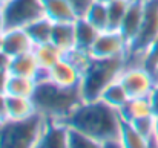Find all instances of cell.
<instances>
[{
    "label": "cell",
    "instance_id": "cell-7",
    "mask_svg": "<svg viewBox=\"0 0 158 148\" xmlns=\"http://www.w3.org/2000/svg\"><path fill=\"white\" fill-rule=\"evenodd\" d=\"M131 45L117 29L102 31L91 48V55L94 58L110 60V58H124L129 55Z\"/></svg>",
    "mask_w": 158,
    "mask_h": 148
},
{
    "label": "cell",
    "instance_id": "cell-31",
    "mask_svg": "<svg viewBox=\"0 0 158 148\" xmlns=\"http://www.w3.org/2000/svg\"><path fill=\"white\" fill-rule=\"evenodd\" d=\"M151 102H152V107H154V111H155V116H158V83L155 86V89L152 90L151 93Z\"/></svg>",
    "mask_w": 158,
    "mask_h": 148
},
{
    "label": "cell",
    "instance_id": "cell-36",
    "mask_svg": "<svg viewBox=\"0 0 158 148\" xmlns=\"http://www.w3.org/2000/svg\"><path fill=\"white\" fill-rule=\"evenodd\" d=\"M100 2H105V3H109V2H112V0H100Z\"/></svg>",
    "mask_w": 158,
    "mask_h": 148
},
{
    "label": "cell",
    "instance_id": "cell-27",
    "mask_svg": "<svg viewBox=\"0 0 158 148\" xmlns=\"http://www.w3.org/2000/svg\"><path fill=\"white\" fill-rule=\"evenodd\" d=\"M69 2H71L72 8L75 9L77 15H78V17H85L86 12H88V9L92 6V3H94L95 0H69Z\"/></svg>",
    "mask_w": 158,
    "mask_h": 148
},
{
    "label": "cell",
    "instance_id": "cell-14",
    "mask_svg": "<svg viewBox=\"0 0 158 148\" xmlns=\"http://www.w3.org/2000/svg\"><path fill=\"white\" fill-rule=\"evenodd\" d=\"M35 115L39 113L32 98L8 95V121H26Z\"/></svg>",
    "mask_w": 158,
    "mask_h": 148
},
{
    "label": "cell",
    "instance_id": "cell-5",
    "mask_svg": "<svg viewBox=\"0 0 158 148\" xmlns=\"http://www.w3.org/2000/svg\"><path fill=\"white\" fill-rule=\"evenodd\" d=\"M118 81L129 98H148L158 83V76L141 63H126Z\"/></svg>",
    "mask_w": 158,
    "mask_h": 148
},
{
    "label": "cell",
    "instance_id": "cell-32",
    "mask_svg": "<svg viewBox=\"0 0 158 148\" xmlns=\"http://www.w3.org/2000/svg\"><path fill=\"white\" fill-rule=\"evenodd\" d=\"M103 148H124V147L120 142V139L117 138V139H112V141H106L103 144Z\"/></svg>",
    "mask_w": 158,
    "mask_h": 148
},
{
    "label": "cell",
    "instance_id": "cell-15",
    "mask_svg": "<svg viewBox=\"0 0 158 148\" xmlns=\"http://www.w3.org/2000/svg\"><path fill=\"white\" fill-rule=\"evenodd\" d=\"M51 41L64 52V55L77 48L75 38V21H64V23H54Z\"/></svg>",
    "mask_w": 158,
    "mask_h": 148
},
{
    "label": "cell",
    "instance_id": "cell-6",
    "mask_svg": "<svg viewBox=\"0 0 158 148\" xmlns=\"http://www.w3.org/2000/svg\"><path fill=\"white\" fill-rule=\"evenodd\" d=\"M0 9L6 28H26L34 20L43 17L42 0H6Z\"/></svg>",
    "mask_w": 158,
    "mask_h": 148
},
{
    "label": "cell",
    "instance_id": "cell-22",
    "mask_svg": "<svg viewBox=\"0 0 158 148\" xmlns=\"http://www.w3.org/2000/svg\"><path fill=\"white\" fill-rule=\"evenodd\" d=\"M52 28L54 23L48 17H40L37 20H34L32 23H29L25 29L28 31L29 37L32 38L34 45H40V43H46L51 41V35H52Z\"/></svg>",
    "mask_w": 158,
    "mask_h": 148
},
{
    "label": "cell",
    "instance_id": "cell-2",
    "mask_svg": "<svg viewBox=\"0 0 158 148\" xmlns=\"http://www.w3.org/2000/svg\"><path fill=\"white\" fill-rule=\"evenodd\" d=\"M37 113L45 119L66 121L69 115L83 102L78 89H63L40 76L34 93Z\"/></svg>",
    "mask_w": 158,
    "mask_h": 148
},
{
    "label": "cell",
    "instance_id": "cell-12",
    "mask_svg": "<svg viewBox=\"0 0 158 148\" xmlns=\"http://www.w3.org/2000/svg\"><path fill=\"white\" fill-rule=\"evenodd\" d=\"M42 6L43 15L48 17L52 23L75 21L78 18L69 0H42Z\"/></svg>",
    "mask_w": 158,
    "mask_h": 148
},
{
    "label": "cell",
    "instance_id": "cell-13",
    "mask_svg": "<svg viewBox=\"0 0 158 148\" xmlns=\"http://www.w3.org/2000/svg\"><path fill=\"white\" fill-rule=\"evenodd\" d=\"M9 72L11 75L28 76V78H35V80H40V76L43 75V70L40 69L34 52H26V53L11 58Z\"/></svg>",
    "mask_w": 158,
    "mask_h": 148
},
{
    "label": "cell",
    "instance_id": "cell-3",
    "mask_svg": "<svg viewBox=\"0 0 158 148\" xmlns=\"http://www.w3.org/2000/svg\"><path fill=\"white\" fill-rule=\"evenodd\" d=\"M126 66L124 58H110L102 60L94 58L86 67L80 83V95L83 101H97L100 99L103 90L109 84L118 80L121 70Z\"/></svg>",
    "mask_w": 158,
    "mask_h": 148
},
{
    "label": "cell",
    "instance_id": "cell-30",
    "mask_svg": "<svg viewBox=\"0 0 158 148\" xmlns=\"http://www.w3.org/2000/svg\"><path fill=\"white\" fill-rule=\"evenodd\" d=\"M9 64H11V56L0 50V70H9Z\"/></svg>",
    "mask_w": 158,
    "mask_h": 148
},
{
    "label": "cell",
    "instance_id": "cell-23",
    "mask_svg": "<svg viewBox=\"0 0 158 148\" xmlns=\"http://www.w3.org/2000/svg\"><path fill=\"white\" fill-rule=\"evenodd\" d=\"M85 18H88L98 31L109 29V14H107V3L95 0L92 6L88 9Z\"/></svg>",
    "mask_w": 158,
    "mask_h": 148
},
{
    "label": "cell",
    "instance_id": "cell-10",
    "mask_svg": "<svg viewBox=\"0 0 158 148\" xmlns=\"http://www.w3.org/2000/svg\"><path fill=\"white\" fill-rule=\"evenodd\" d=\"M146 5H148V0H131V3H129L126 15L118 29L123 34V37L129 41V45H132V41L137 38V35L141 29L144 14H146Z\"/></svg>",
    "mask_w": 158,
    "mask_h": 148
},
{
    "label": "cell",
    "instance_id": "cell-18",
    "mask_svg": "<svg viewBox=\"0 0 158 148\" xmlns=\"http://www.w3.org/2000/svg\"><path fill=\"white\" fill-rule=\"evenodd\" d=\"M102 31H98L88 18L85 17H78L75 20V38H77V48L78 49H85L91 52L92 45L95 43L98 34Z\"/></svg>",
    "mask_w": 158,
    "mask_h": 148
},
{
    "label": "cell",
    "instance_id": "cell-29",
    "mask_svg": "<svg viewBox=\"0 0 158 148\" xmlns=\"http://www.w3.org/2000/svg\"><path fill=\"white\" fill-rule=\"evenodd\" d=\"M9 78H11V72L9 70H0V93H6Z\"/></svg>",
    "mask_w": 158,
    "mask_h": 148
},
{
    "label": "cell",
    "instance_id": "cell-16",
    "mask_svg": "<svg viewBox=\"0 0 158 148\" xmlns=\"http://www.w3.org/2000/svg\"><path fill=\"white\" fill-rule=\"evenodd\" d=\"M123 121L132 122L137 119H143V118H149V116H155L154 107L151 98H131L127 101V104L124 105V108L120 111Z\"/></svg>",
    "mask_w": 158,
    "mask_h": 148
},
{
    "label": "cell",
    "instance_id": "cell-37",
    "mask_svg": "<svg viewBox=\"0 0 158 148\" xmlns=\"http://www.w3.org/2000/svg\"><path fill=\"white\" fill-rule=\"evenodd\" d=\"M5 2H6V0H0V6H2V5H3Z\"/></svg>",
    "mask_w": 158,
    "mask_h": 148
},
{
    "label": "cell",
    "instance_id": "cell-9",
    "mask_svg": "<svg viewBox=\"0 0 158 148\" xmlns=\"http://www.w3.org/2000/svg\"><path fill=\"white\" fill-rule=\"evenodd\" d=\"M71 128L64 121L46 119L37 148H69Z\"/></svg>",
    "mask_w": 158,
    "mask_h": 148
},
{
    "label": "cell",
    "instance_id": "cell-4",
    "mask_svg": "<svg viewBox=\"0 0 158 148\" xmlns=\"http://www.w3.org/2000/svg\"><path fill=\"white\" fill-rule=\"evenodd\" d=\"M45 118L35 115L26 121H6L0 125V148H37Z\"/></svg>",
    "mask_w": 158,
    "mask_h": 148
},
{
    "label": "cell",
    "instance_id": "cell-20",
    "mask_svg": "<svg viewBox=\"0 0 158 148\" xmlns=\"http://www.w3.org/2000/svg\"><path fill=\"white\" fill-rule=\"evenodd\" d=\"M129 99L131 98H129L127 92L124 90V87L121 86V83L118 80L114 81L112 84H109L100 96V101H103L106 105H109L118 111H121L124 108V105L127 104Z\"/></svg>",
    "mask_w": 158,
    "mask_h": 148
},
{
    "label": "cell",
    "instance_id": "cell-1",
    "mask_svg": "<svg viewBox=\"0 0 158 148\" xmlns=\"http://www.w3.org/2000/svg\"><path fill=\"white\" fill-rule=\"evenodd\" d=\"M64 122L77 131H81L94 139L106 142L120 136L123 118L118 110L97 99L83 101Z\"/></svg>",
    "mask_w": 158,
    "mask_h": 148
},
{
    "label": "cell",
    "instance_id": "cell-17",
    "mask_svg": "<svg viewBox=\"0 0 158 148\" xmlns=\"http://www.w3.org/2000/svg\"><path fill=\"white\" fill-rule=\"evenodd\" d=\"M34 55L39 61V66L40 69L45 72H48L54 64H57L63 56H64V52L61 49H58L52 41H46V43H40V45H35L34 46Z\"/></svg>",
    "mask_w": 158,
    "mask_h": 148
},
{
    "label": "cell",
    "instance_id": "cell-28",
    "mask_svg": "<svg viewBox=\"0 0 158 148\" xmlns=\"http://www.w3.org/2000/svg\"><path fill=\"white\" fill-rule=\"evenodd\" d=\"M0 119L2 122L8 121V95L0 93Z\"/></svg>",
    "mask_w": 158,
    "mask_h": 148
},
{
    "label": "cell",
    "instance_id": "cell-21",
    "mask_svg": "<svg viewBox=\"0 0 158 148\" xmlns=\"http://www.w3.org/2000/svg\"><path fill=\"white\" fill-rule=\"evenodd\" d=\"M39 86V80L35 78H28V76H19V75H11L9 83H8V95H17V96H28L32 98Z\"/></svg>",
    "mask_w": 158,
    "mask_h": 148
},
{
    "label": "cell",
    "instance_id": "cell-26",
    "mask_svg": "<svg viewBox=\"0 0 158 148\" xmlns=\"http://www.w3.org/2000/svg\"><path fill=\"white\" fill-rule=\"evenodd\" d=\"M140 63L158 76V37L143 50V53L140 55Z\"/></svg>",
    "mask_w": 158,
    "mask_h": 148
},
{
    "label": "cell",
    "instance_id": "cell-11",
    "mask_svg": "<svg viewBox=\"0 0 158 148\" xmlns=\"http://www.w3.org/2000/svg\"><path fill=\"white\" fill-rule=\"evenodd\" d=\"M2 38H3L2 50L6 52L11 58L26 52H32L35 46L25 28H6L5 32L2 34Z\"/></svg>",
    "mask_w": 158,
    "mask_h": 148
},
{
    "label": "cell",
    "instance_id": "cell-8",
    "mask_svg": "<svg viewBox=\"0 0 158 148\" xmlns=\"http://www.w3.org/2000/svg\"><path fill=\"white\" fill-rule=\"evenodd\" d=\"M42 76L63 89H80L83 72L77 66H74L64 55L57 64H54Z\"/></svg>",
    "mask_w": 158,
    "mask_h": 148
},
{
    "label": "cell",
    "instance_id": "cell-35",
    "mask_svg": "<svg viewBox=\"0 0 158 148\" xmlns=\"http://www.w3.org/2000/svg\"><path fill=\"white\" fill-rule=\"evenodd\" d=\"M2 45H3V38H2V34H0V50H2Z\"/></svg>",
    "mask_w": 158,
    "mask_h": 148
},
{
    "label": "cell",
    "instance_id": "cell-34",
    "mask_svg": "<svg viewBox=\"0 0 158 148\" xmlns=\"http://www.w3.org/2000/svg\"><path fill=\"white\" fill-rule=\"evenodd\" d=\"M6 29V21H5V17H3V12L0 9V34H3Z\"/></svg>",
    "mask_w": 158,
    "mask_h": 148
},
{
    "label": "cell",
    "instance_id": "cell-33",
    "mask_svg": "<svg viewBox=\"0 0 158 148\" xmlns=\"http://www.w3.org/2000/svg\"><path fill=\"white\" fill-rule=\"evenodd\" d=\"M152 148H158V116L155 118V130H154V138H152Z\"/></svg>",
    "mask_w": 158,
    "mask_h": 148
},
{
    "label": "cell",
    "instance_id": "cell-39",
    "mask_svg": "<svg viewBox=\"0 0 158 148\" xmlns=\"http://www.w3.org/2000/svg\"><path fill=\"white\" fill-rule=\"evenodd\" d=\"M0 8H2V6H0Z\"/></svg>",
    "mask_w": 158,
    "mask_h": 148
},
{
    "label": "cell",
    "instance_id": "cell-38",
    "mask_svg": "<svg viewBox=\"0 0 158 148\" xmlns=\"http://www.w3.org/2000/svg\"><path fill=\"white\" fill-rule=\"evenodd\" d=\"M2 124H3V122H2V119H0V125H2Z\"/></svg>",
    "mask_w": 158,
    "mask_h": 148
},
{
    "label": "cell",
    "instance_id": "cell-19",
    "mask_svg": "<svg viewBox=\"0 0 158 148\" xmlns=\"http://www.w3.org/2000/svg\"><path fill=\"white\" fill-rule=\"evenodd\" d=\"M118 139L124 148H152V142L146 139L131 122L126 121H123L121 124Z\"/></svg>",
    "mask_w": 158,
    "mask_h": 148
},
{
    "label": "cell",
    "instance_id": "cell-24",
    "mask_svg": "<svg viewBox=\"0 0 158 148\" xmlns=\"http://www.w3.org/2000/svg\"><path fill=\"white\" fill-rule=\"evenodd\" d=\"M131 0H112L107 3V14H109V29H120L121 21L126 15Z\"/></svg>",
    "mask_w": 158,
    "mask_h": 148
},
{
    "label": "cell",
    "instance_id": "cell-25",
    "mask_svg": "<svg viewBox=\"0 0 158 148\" xmlns=\"http://www.w3.org/2000/svg\"><path fill=\"white\" fill-rule=\"evenodd\" d=\"M71 128V127H69ZM102 141L94 139L81 131H77L71 128V136H69V148H103Z\"/></svg>",
    "mask_w": 158,
    "mask_h": 148
}]
</instances>
